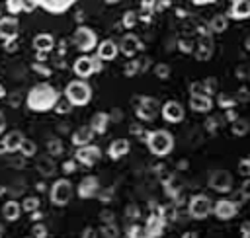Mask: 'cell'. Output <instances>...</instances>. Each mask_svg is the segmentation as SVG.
Returning a JSON list of instances; mask_svg holds the SVG:
<instances>
[{
  "label": "cell",
  "instance_id": "6da1fadb",
  "mask_svg": "<svg viewBox=\"0 0 250 238\" xmlns=\"http://www.w3.org/2000/svg\"><path fill=\"white\" fill-rule=\"evenodd\" d=\"M145 142H146L150 154H154V156H166V154H170L172 148H174V137H172V133H168L166 129L148 131Z\"/></svg>",
  "mask_w": 250,
  "mask_h": 238
},
{
  "label": "cell",
  "instance_id": "7a4b0ae2",
  "mask_svg": "<svg viewBox=\"0 0 250 238\" xmlns=\"http://www.w3.org/2000/svg\"><path fill=\"white\" fill-rule=\"evenodd\" d=\"M213 213V201L205 193H195L188 203V215L195 220H203Z\"/></svg>",
  "mask_w": 250,
  "mask_h": 238
},
{
  "label": "cell",
  "instance_id": "3957f363",
  "mask_svg": "<svg viewBox=\"0 0 250 238\" xmlns=\"http://www.w3.org/2000/svg\"><path fill=\"white\" fill-rule=\"evenodd\" d=\"M133 103H135V115L141 121H152L156 117V113L160 111L158 99H154L150 96H139L133 99Z\"/></svg>",
  "mask_w": 250,
  "mask_h": 238
},
{
  "label": "cell",
  "instance_id": "277c9868",
  "mask_svg": "<svg viewBox=\"0 0 250 238\" xmlns=\"http://www.w3.org/2000/svg\"><path fill=\"white\" fill-rule=\"evenodd\" d=\"M207 185L217 193H229L232 189V176L229 170H213L207 178Z\"/></svg>",
  "mask_w": 250,
  "mask_h": 238
},
{
  "label": "cell",
  "instance_id": "5b68a950",
  "mask_svg": "<svg viewBox=\"0 0 250 238\" xmlns=\"http://www.w3.org/2000/svg\"><path fill=\"white\" fill-rule=\"evenodd\" d=\"M90 86L86 84V82H70L68 86H66V98L70 99V103H74V105H84V103H88L90 101Z\"/></svg>",
  "mask_w": 250,
  "mask_h": 238
},
{
  "label": "cell",
  "instance_id": "8992f818",
  "mask_svg": "<svg viewBox=\"0 0 250 238\" xmlns=\"http://www.w3.org/2000/svg\"><path fill=\"white\" fill-rule=\"evenodd\" d=\"M213 215L219 220H230L238 215V203L232 199H219L213 203Z\"/></svg>",
  "mask_w": 250,
  "mask_h": 238
},
{
  "label": "cell",
  "instance_id": "52a82bcc",
  "mask_svg": "<svg viewBox=\"0 0 250 238\" xmlns=\"http://www.w3.org/2000/svg\"><path fill=\"white\" fill-rule=\"evenodd\" d=\"M160 113H162V119L168 121V123H182L184 121V115H186V109H184V105L180 101L168 99L160 107Z\"/></svg>",
  "mask_w": 250,
  "mask_h": 238
},
{
  "label": "cell",
  "instance_id": "ba28073f",
  "mask_svg": "<svg viewBox=\"0 0 250 238\" xmlns=\"http://www.w3.org/2000/svg\"><path fill=\"white\" fill-rule=\"evenodd\" d=\"M74 43L80 51H90L96 47V33L88 27H78L74 33Z\"/></svg>",
  "mask_w": 250,
  "mask_h": 238
},
{
  "label": "cell",
  "instance_id": "9c48e42d",
  "mask_svg": "<svg viewBox=\"0 0 250 238\" xmlns=\"http://www.w3.org/2000/svg\"><path fill=\"white\" fill-rule=\"evenodd\" d=\"M119 51L125 55V57H135L141 49H143V43H141V39L135 35V33H127V35H123L121 37V41H119Z\"/></svg>",
  "mask_w": 250,
  "mask_h": 238
},
{
  "label": "cell",
  "instance_id": "30bf717a",
  "mask_svg": "<svg viewBox=\"0 0 250 238\" xmlns=\"http://www.w3.org/2000/svg\"><path fill=\"white\" fill-rule=\"evenodd\" d=\"M193 55H195L197 60H209L211 59V55H213V39H211V35L199 37V41H195Z\"/></svg>",
  "mask_w": 250,
  "mask_h": 238
},
{
  "label": "cell",
  "instance_id": "8fae6325",
  "mask_svg": "<svg viewBox=\"0 0 250 238\" xmlns=\"http://www.w3.org/2000/svg\"><path fill=\"white\" fill-rule=\"evenodd\" d=\"M96 70H100V62H98V59H88V57H82V59H78L76 62H74V72L78 74V76H90L92 72H96Z\"/></svg>",
  "mask_w": 250,
  "mask_h": 238
},
{
  "label": "cell",
  "instance_id": "7c38bea8",
  "mask_svg": "<svg viewBox=\"0 0 250 238\" xmlns=\"http://www.w3.org/2000/svg\"><path fill=\"white\" fill-rule=\"evenodd\" d=\"M164 226H166V222L162 220V217H160V215H148L146 224H145L143 228H145V232H146V236H148V238H160V234H162Z\"/></svg>",
  "mask_w": 250,
  "mask_h": 238
},
{
  "label": "cell",
  "instance_id": "4fadbf2b",
  "mask_svg": "<svg viewBox=\"0 0 250 238\" xmlns=\"http://www.w3.org/2000/svg\"><path fill=\"white\" fill-rule=\"evenodd\" d=\"M70 195H72V189H70V183L68 181L61 179V181L55 183V187H53V201L57 205H66L68 199H70Z\"/></svg>",
  "mask_w": 250,
  "mask_h": 238
},
{
  "label": "cell",
  "instance_id": "5bb4252c",
  "mask_svg": "<svg viewBox=\"0 0 250 238\" xmlns=\"http://www.w3.org/2000/svg\"><path fill=\"white\" fill-rule=\"evenodd\" d=\"M227 18L232 20H248L250 18V2L248 0H234L229 8Z\"/></svg>",
  "mask_w": 250,
  "mask_h": 238
},
{
  "label": "cell",
  "instance_id": "9a60e30c",
  "mask_svg": "<svg viewBox=\"0 0 250 238\" xmlns=\"http://www.w3.org/2000/svg\"><path fill=\"white\" fill-rule=\"evenodd\" d=\"M129 150H131V142H129L127 139H115V140L109 144L107 154H109L113 160H119V158H123L125 154H129Z\"/></svg>",
  "mask_w": 250,
  "mask_h": 238
},
{
  "label": "cell",
  "instance_id": "2e32d148",
  "mask_svg": "<svg viewBox=\"0 0 250 238\" xmlns=\"http://www.w3.org/2000/svg\"><path fill=\"white\" fill-rule=\"evenodd\" d=\"M117 53H119V47H117V43L111 41V39L102 41L100 47H98V59H102V60H111V59L117 57Z\"/></svg>",
  "mask_w": 250,
  "mask_h": 238
},
{
  "label": "cell",
  "instance_id": "e0dca14e",
  "mask_svg": "<svg viewBox=\"0 0 250 238\" xmlns=\"http://www.w3.org/2000/svg\"><path fill=\"white\" fill-rule=\"evenodd\" d=\"M189 107L195 113H209L213 107V99L207 96H189Z\"/></svg>",
  "mask_w": 250,
  "mask_h": 238
},
{
  "label": "cell",
  "instance_id": "ac0fdd59",
  "mask_svg": "<svg viewBox=\"0 0 250 238\" xmlns=\"http://www.w3.org/2000/svg\"><path fill=\"white\" fill-rule=\"evenodd\" d=\"M76 156H78V160H80L82 164L92 166V164L98 162V158H100V148H98V146H82Z\"/></svg>",
  "mask_w": 250,
  "mask_h": 238
},
{
  "label": "cell",
  "instance_id": "d6986e66",
  "mask_svg": "<svg viewBox=\"0 0 250 238\" xmlns=\"http://www.w3.org/2000/svg\"><path fill=\"white\" fill-rule=\"evenodd\" d=\"M207 27H209L211 33H223V31H227V27H229V18H227V14H215V16L209 20Z\"/></svg>",
  "mask_w": 250,
  "mask_h": 238
},
{
  "label": "cell",
  "instance_id": "ffe728a7",
  "mask_svg": "<svg viewBox=\"0 0 250 238\" xmlns=\"http://www.w3.org/2000/svg\"><path fill=\"white\" fill-rule=\"evenodd\" d=\"M96 191H98V179H96L94 176L84 178L82 183H80V187H78V193H80L82 197H92Z\"/></svg>",
  "mask_w": 250,
  "mask_h": 238
},
{
  "label": "cell",
  "instance_id": "44dd1931",
  "mask_svg": "<svg viewBox=\"0 0 250 238\" xmlns=\"http://www.w3.org/2000/svg\"><path fill=\"white\" fill-rule=\"evenodd\" d=\"M107 125H109V115H107V113H96V115L92 117L90 129H92L94 133H105Z\"/></svg>",
  "mask_w": 250,
  "mask_h": 238
},
{
  "label": "cell",
  "instance_id": "7402d4cb",
  "mask_svg": "<svg viewBox=\"0 0 250 238\" xmlns=\"http://www.w3.org/2000/svg\"><path fill=\"white\" fill-rule=\"evenodd\" d=\"M248 131H250V121L244 119V117H238L236 121L230 123V133H232L234 137H246Z\"/></svg>",
  "mask_w": 250,
  "mask_h": 238
},
{
  "label": "cell",
  "instance_id": "603a6c76",
  "mask_svg": "<svg viewBox=\"0 0 250 238\" xmlns=\"http://www.w3.org/2000/svg\"><path fill=\"white\" fill-rule=\"evenodd\" d=\"M92 137H94V131H92L90 127H80V129L74 133L72 140H74V144H80V146H88V142L92 140Z\"/></svg>",
  "mask_w": 250,
  "mask_h": 238
},
{
  "label": "cell",
  "instance_id": "cb8c5ba5",
  "mask_svg": "<svg viewBox=\"0 0 250 238\" xmlns=\"http://www.w3.org/2000/svg\"><path fill=\"white\" fill-rule=\"evenodd\" d=\"M234 103H236V101H234V98H232V96L223 94V92H221V94H217V105H219L221 109H225V111H227V109H234Z\"/></svg>",
  "mask_w": 250,
  "mask_h": 238
},
{
  "label": "cell",
  "instance_id": "d4e9b609",
  "mask_svg": "<svg viewBox=\"0 0 250 238\" xmlns=\"http://www.w3.org/2000/svg\"><path fill=\"white\" fill-rule=\"evenodd\" d=\"M223 121H225V119H223V117H219V115H209L203 127H205V131H207V133H217V131L221 129V123H223Z\"/></svg>",
  "mask_w": 250,
  "mask_h": 238
},
{
  "label": "cell",
  "instance_id": "484cf974",
  "mask_svg": "<svg viewBox=\"0 0 250 238\" xmlns=\"http://www.w3.org/2000/svg\"><path fill=\"white\" fill-rule=\"evenodd\" d=\"M152 72H154V76H156V78L166 80V78L170 76V66H168L166 62H156V64L152 66Z\"/></svg>",
  "mask_w": 250,
  "mask_h": 238
},
{
  "label": "cell",
  "instance_id": "4316f807",
  "mask_svg": "<svg viewBox=\"0 0 250 238\" xmlns=\"http://www.w3.org/2000/svg\"><path fill=\"white\" fill-rule=\"evenodd\" d=\"M178 49L182 51V53H193V49H195V41L191 39V37H182L180 41H178Z\"/></svg>",
  "mask_w": 250,
  "mask_h": 238
},
{
  "label": "cell",
  "instance_id": "83f0119b",
  "mask_svg": "<svg viewBox=\"0 0 250 238\" xmlns=\"http://www.w3.org/2000/svg\"><path fill=\"white\" fill-rule=\"evenodd\" d=\"M137 21H139V14L137 12H125L123 14V25L127 27V29H131V27H135L137 25Z\"/></svg>",
  "mask_w": 250,
  "mask_h": 238
},
{
  "label": "cell",
  "instance_id": "f1b7e54d",
  "mask_svg": "<svg viewBox=\"0 0 250 238\" xmlns=\"http://www.w3.org/2000/svg\"><path fill=\"white\" fill-rule=\"evenodd\" d=\"M102 234H104V238H119V230H117L115 222L104 224V226H102Z\"/></svg>",
  "mask_w": 250,
  "mask_h": 238
},
{
  "label": "cell",
  "instance_id": "f546056e",
  "mask_svg": "<svg viewBox=\"0 0 250 238\" xmlns=\"http://www.w3.org/2000/svg\"><path fill=\"white\" fill-rule=\"evenodd\" d=\"M127 238H148V236H146V232H145V228L141 224H133L127 230Z\"/></svg>",
  "mask_w": 250,
  "mask_h": 238
},
{
  "label": "cell",
  "instance_id": "4dcf8cb0",
  "mask_svg": "<svg viewBox=\"0 0 250 238\" xmlns=\"http://www.w3.org/2000/svg\"><path fill=\"white\" fill-rule=\"evenodd\" d=\"M189 96H207L205 94V88H203V80H195V82L189 84Z\"/></svg>",
  "mask_w": 250,
  "mask_h": 238
},
{
  "label": "cell",
  "instance_id": "1f68e13d",
  "mask_svg": "<svg viewBox=\"0 0 250 238\" xmlns=\"http://www.w3.org/2000/svg\"><path fill=\"white\" fill-rule=\"evenodd\" d=\"M203 88H205V94L211 98L213 94H217V80H215L213 76L205 78V80H203Z\"/></svg>",
  "mask_w": 250,
  "mask_h": 238
},
{
  "label": "cell",
  "instance_id": "d6a6232c",
  "mask_svg": "<svg viewBox=\"0 0 250 238\" xmlns=\"http://www.w3.org/2000/svg\"><path fill=\"white\" fill-rule=\"evenodd\" d=\"M232 98H234V101H236V103H244V101H248V99H250V90H248L246 86H242V88H240Z\"/></svg>",
  "mask_w": 250,
  "mask_h": 238
},
{
  "label": "cell",
  "instance_id": "836d02e7",
  "mask_svg": "<svg viewBox=\"0 0 250 238\" xmlns=\"http://www.w3.org/2000/svg\"><path fill=\"white\" fill-rule=\"evenodd\" d=\"M123 72H125V76H135V74H139V64H137V59H133V60H129L127 64H125V68H123Z\"/></svg>",
  "mask_w": 250,
  "mask_h": 238
},
{
  "label": "cell",
  "instance_id": "e575fe53",
  "mask_svg": "<svg viewBox=\"0 0 250 238\" xmlns=\"http://www.w3.org/2000/svg\"><path fill=\"white\" fill-rule=\"evenodd\" d=\"M125 217H127V218H131V220H137V218L141 217V209H139L135 203H131V205L125 209Z\"/></svg>",
  "mask_w": 250,
  "mask_h": 238
},
{
  "label": "cell",
  "instance_id": "d590c367",
  "mask_svg": "<svg viewBox=\"0 0 250 238\" xmlns=\"http://www.w3.org/2000/svg\"><path fill=\"white\" fill-rule=\"evenodd\" d=\"M240 197L250 201V178H246L242 183H240Z\"/></svg>",
  "mask_w": 250,
  "mask_h": 238
},
{
  "label": "cell",
  "instance_id": "8d00e7d4",
  "mask_svg": "<svg viewBox=\"0 0 250 238\" xmlns=\"http://www.w3.org/2000/svg\"><path fill=\"white\" fill-rule=\"evenodd\" d=\"M238 172H240L242 176H246V178H250V156L238 162Z\"/></svg>",
  "mask_w": 250,
  "mask_h": 238
},
{
  "label": "cell",
  "instance_id": "74e56055",
  "mask_svg": "<svg viewBox=\"0 0 250 238\" xmlns=\"http://www.w3.org/2000/svg\"><path fill=\"white\" fill-rule=\"evenodd\" d=\"M35 45H37V47H41V49H49V47L53 45V39H51L49 35H41V37H37Z\"/></svg>",
  "mask_w": 250,
  "mask_h": 238
},
{
  "label": "cell",
  "instance_id": "f35d334b",
  "mask_svg": "<svg viewBox=\"0 0 250 238\" xmlns=\"http://www.w3.org/2000/svg\"><path fill=\"white\" fill-rule=\"evenodd\" d=\"M137 64H139V72H146L148 66H150V57H141V59H137Z\"/></svg>",
  "mask_w": 250,
  "mask_h": 238
},
{
  "label": "cell",
  "instance_id": "ab89813d",
  "mask_svg": "<svg viewBox=\"0 0 250 238\" xmlns=\"http://www.w3.org/2000/svg\"><path fill=\"white\" fill-rule=\"evenodd\" d=\"M240 236H242V238H250V222H248V220H244V222L240 224Z\"/></svg>",
  "mask_w": 250,
  "mask_h": 238
},
{
  "label": "cell",
  "instance_id": "60d3db41",
  "mask_svg": "<svg viewBox=\"0 0 250 238\" xmlns=\"http://www.w3.org/2000/svg\"><path fill=\"white\" fill-rule=\"evenodd\" d=\"M131 133H133V135H139V137L145 135V139H146V131H145L139 123H133V125H131Z\"/></svg>",
  "mask_w": 250,
  "mask_h": 238
},
{
  "label": "cell",
  "instance_id": "b9f144b4",
  "mask_svg": "<svg viewBox=\"0 0 250 238\" xmlns=\"http://www.w3.org/2000/svg\"><path fill=\"white\" fill-rule=\"evenodd\" d=\"M225 119H227L229 123H232V121H236V119H238V115H236V111H234V109H227V111H225Z\"/></svg>",
  "mask_w": 250,
  "mask_h": 238
},
{
  "label": "cell",
  "instance_id": "7bdbcfd3",
  "mask_svg": "<svg viewBox=\"0 0 250 238\" xmlns=\"http://www.w3.org/2000/svg\"><path fill=\"white\" fill-rule=\"evenodd\" d=\"M82 238H98V234H96V230H94V228H86V230H84V234H82Z\"/></svg>",
  "mask_w": 250,
  "mask_h": 238
},
{
  "label": "cell",
  "instance_id": "ee69618b",
  "mask_svg": "<svg viewBox=\"0 0 250 238\" xmlns=\"http://www.w3.org/2000/svg\"><path fill=\"white\" fill-rule=\"evenodd\" d=\"M182 238H197V232H186Z\"/></svg>",
  "mask_w": 250,
  "mask_h": 238
},
{
  "label": "cell",
  "instance_id": "f6af8a7d",
  "mask_svg": "<svg viewBox=\"0 0 250 238\" xmlns=\"http://www.w3.org/2000/svg\"><path fill=\"white\" fill-rule=\"evenodd\" d=\"M113 119H115V121H119V119H121V111H119V109H115V111H113Z\"/></svg>",
  "mask_w": 250,
  "mask_h": 238
},
{
  "label": "cell",
  "instance_id": "bcb514c9",
  "mask_svg": "<svg viewBox=\"0 0 250 238\" xmlns=\"http://www.w3.org/2000/svg\"><path fill=\"white\" fill-rule=\"evenodd\" d=\"M188 166H189V164H188V160H182V162L178 164V168H180V170H184V168H188Z\"/></svg>",
  "mask_w": 250,
  "mask_h": 238
},
{
  "label": "cell",
  "instance_id": "7dc6e473",
  "mask_svg": "<svg viewBox=\"0 0 250 238\" xmlns=\"http://www.w3.org/2000/svg\"><path fill=\"white\" fill-rule=\"evenodd\" d=\"M244 47H246V51H250V35L244 39Z\"/></svg>",
  "mask_w": 250,
  "mask_h": 238
}]
</instances>
